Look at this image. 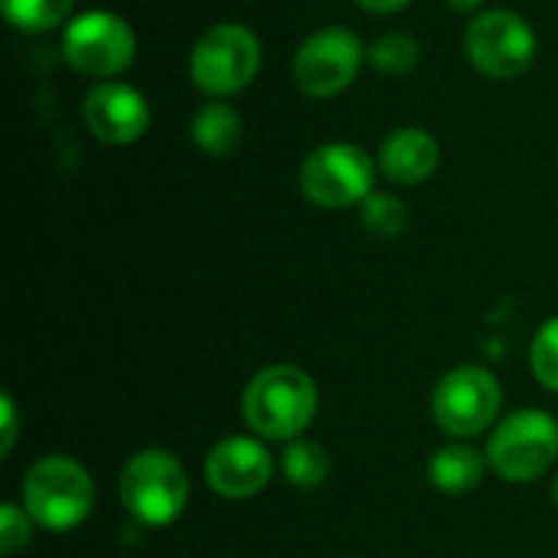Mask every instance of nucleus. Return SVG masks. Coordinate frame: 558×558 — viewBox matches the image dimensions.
I'll use <instances>...</instances> for the list:
<instances>
[{"label":"nucleus","instance_id":"f257e3e1","mask_svg":"<svg viewBox=\"0 0 558 558\" xmlns=\"http://www.w3.org/2000/svg\"><path fill=\"white\" fill-rule=\"evenodd\" d=\"M245 422L271 441L298 438L317 415V386L314 379L288 363L262 369L242 399Z\"/></svg>","mask_w":558,"mask_h":558},{"label":"nucleus","instance_id":"f03ea898","mask_svg":"<svg viewBox=\"0 0 558 558\" xmlns=\"http://www.w3.org/2000/svg\"><path fill=\"white\" fill-rule=\"evenodd\" d=\"M92 507H95V484L78 461L49 454L26 471L23 510L33 517L36 526L49 533L75 530L88 520Z\"/></svg>","mask_w":558,"mask_h":558},{"label":"nucleus","instance_id":"7ed1b4c3","mask_svg":"<svg viewBox=\"0 0 558 558\" xmlns=\"http://www.w3.org/2000/svg\"><path fill=\"white\" fill-rule=\"evenodd\" d=\"M262 69V43L242 23H216L209 26L193 52H190V75L199 92L213 98H229L255 82Z\"/></svg>","mask_w":558,"mask_h":558},{"label":"nucleus","instance_id":"20e7f679","mask_svg":"<svg viewBox=\"0 0 558 558\" xmlns=\"http://www.w3.org/2000/svg\"><path fill=\"white\" fill-rule=\"evenodd\" d=\"M190 500L183 464L167 451H141L121 471V504L144 526L173 523Z\"/></svg>","mask_w":558,"mask_h":558},{"label":"nucleus","instance_id":"39448f33","mask_svg":"<svg viewBox=\"0 0 558 558\" xmlns=\"http://www.w3.org/2000/svg\"><path fill=\"white\" fill-rule=\"evenodd\" d=\"M558 458V422L549 412L523 409L510 415L487 445L490 468L510 484L543 477Z\"/></svg>","mask_w":558,"mask_h":558},{"label":"nucleus","instance_id":"423d86ee","mask_svg":"<svg viewBox=\"0 0 558 558\" xmlns=\"http://www.w3.org/2000/svg\"><path fill=\"white\" fill-rule=\"evenodd\" d=\"M376 167L356 144H324L301 163V193L320 209H347L373 196Z\"/></svg>","mask_w":558,"mask_h":558},{"label":"nucleus","instance_id":"0eeeda50","mask_svg":"<svg viewBox=\"0 0 558 558\" xmlns=\"http://www.w3.org/2000/svg\"><path fill=\"white\" fill-rule=\"evenodd\" d=\"M137 52V36L134 29L108 10H88L75 16L65 26L62 36V56L65 62L88 78L108 82L111 75H121Z\"/></svg>","mask_w":558,"mask_h":558},{"label":"nucleus","instance_id":"6e6552de","mask_svg":"<svg viewBox=\"0 0 558 558\" xmlns=\"http://www.w3.org/2000/svg\"><path fill=\"white\" fill-rule=\"evenodd\" d=\"M464 52L481 75L510 82L533 65L536 33L513 10H487L468 26Z\"/></svg>","mask_w":558,"mask_h":558},{"label":"nucleus","instance_id":"1a4fd4ad","mask_svg":"<svg viewBox=\"0 0 558 558\" xmlns=\"http://www.w3.org/2000/svg\"><path fill=\"white\" fill-rule=\"evenodd\" d=\"M363 65V43L343 26L317 29L294 52V82L311 98H333L353 85Z\"/></svg>","mask_w":558,"mask_h":558},{"label":"nucleus","instance_id":"9d476101","mask_svg":"<svg viewBox=\"0 0 558 558\" xmlns=\"http://www.w3.org/2000/svg\"><path fill=\"white\" fill-rule=\"evenodd\" d=\"M500 383L481 369V366H458L451 369L432 399V412L435 422L454 435V438H471L481 435L484 428H490V422L500 412Z\"/></svg>","mask_w":558,"mask_h":558},{"label":"nucleus","instance_id":"9b49d317","mask_svg":"<svg viewBox=\"0 0 558 558\" xmlns=\"http://www.w3.org/2000/svg\"><path fill=\"white\" fill-rule=\"evenodd\" d=\"M82 118H85L88 131L98 141L111 144V147L134 144L150 128L147 98L137 88L124 85V82H101V85H95L85 95Z\"/></svg>","mask_w":558,"mask_h":558},{"label":"nucleus","instance_id":"f8f14e48","mask_svg":"<svg viewBox=\"0 0 558 558\" xmlns=\"http://www.w3.org/2000/svg\"><path fill=\"white\" fill-rule=\"evenodd\" d=\"M271 454L255 438H226L206 458V484L229 500H248L271 481Z\"/></svg>","mask_w":558,"mask_h":558},{"label":"nucleus","instance_id":"ddd939ff","mask_svg":"<svg viewBox=\"0 0 558 558\" xmlns=\"http://www.w3.org/2000/svg\"><path fill=\"white\" fill-rule=\"evenodd\" d=\"M441 150L438 141L422 131V128H399L383 141L379 150V167L389 180L402 183V186H415L425 183L435 170H438Z\"/></svg>","mask_w":558,"mask_h":558},{"label":"nucleus","instance_id":"4468645a","mask_svg":"<svg viewBox=\"0 0 558 558\" xmlns=\"http://www.w3.org/2000/svg\"><path fill=\"white\" fill-rule=\"evenodd\" d=\"M242 118L226 101H209L193 118V144L209 157H226L239 147Z\"/></svg>","mask_w":558,"mask_h":558},{"label":"nucleus","instance_id":"2eb2a0df","mask_svg":"<svg viewBox=\"0 0 558 558\" xmlns=\"http://www.w3.org/2000/svg\"><path fill=\"white\" fill-rule=\"evenodd\" d=\"M428 477L441 494H468L484 481V458L464 445L441 448L428 464Z\"/></svg>","mask_w":558,"mask_h":558},{"label":"nucleus","instance_id":"dca6fc26","mask_svg":"<svg viewBox=\"0 0 558 558\" xmlns=\"http://www.w3.org/2000/svg\"><path fill=\"white\" fill-rule=\"evenodd\" d=\"M281 471L294 487L314 490L330 477V454L317 441H291L281 454Z\"/></svg>","mask_w":558,"mask_h":558},{"label":"nucleus","instance_id":"f3484780","mask_svg":"<svg viewBox=\"0 0 558 558\" xmlns=\"http://www.w3.org/2000/svg\"><path fill=\"white\" fill-rule=\"evenodd\" d=\"M366 59L383 75H409L418 65L422 49L409 33H386L366 49Z\"/></svg>","mask_w":558,"mask_h":558},{"label":"nucleus","instance_id":"a211bd4d","mask_svg":"<svg viewBox=\"0 0 558 558\" xmlns=\"http://www.w3.org/2000/svg\"><path fill=\"white\" fill-rule=\"evenodd\" d=\"M0 7L3 16L26 33L52 29L72 13V0H0Z\"/></svg>","mask_w":558,"mask_h":558},{"label":"nucleus","instance_id":"6ab92c4d","mask_svg":"<svg viewBox=\"0 0 558 558\" xmlns=\"http://www.w3.org/2000/svg\"><path fill=\"white\" fill-rule=\"evenodd\" d=\"M409 222V209L399 196L392 193H373L366 203H363V226L379 235V239H396L402 235Z\"/></svg>","mask_w":558,"mask_h":558},{"label":"nucleus","instance_id":"aec40b11","mask_svg":"<svg viewBox=\"0 0 558 558\" xmlns=\"http://www.w3.org/2000/svg\"><path fill=\"white\" fill-rule=\"evenodd\" d=\"M530 363H533V373L536 379L558 392V317L546 320L533 340V350H530Z\"/></svg>","mask_w":558,"mask_h":558},{"label":"nucleus","instance_id":"412c9836","mask_svg":"<svg viewBox=\"0 0 558 558\" xmlns=\"http://www.w3.org/2000/svg\"><path fill=\"white\" fill-rule=\"evenodd\" d=\"M29 539H33V517L26 510H20L16 504H3V510H0V549L7 556H13L23 546H29Z\"/></svg>","mask_w":558,"mask_h":558},{"label":"nucleus","instance_id":"4be33fe9","mask_svg":"<svg viewBox=\"0 0 558 558\" xmlns=\"http://www.w3.org/2000/svg\"><path fill=\"white\" fill-rule=\"evenodd\" d=\"M0 412H3V438H0V451L3 458L13 451V441H16V409H13V399L10 396H0Z\"/></svg>","mask_w":558,"mask_h":558},{"label":"nucleus","instance_id":"5701e85b","mask_svg":"<svg viewBox=\"0 0 558 558\" xmlns=\"http://www.w3.org/2000/svg\"><path fill=\"white\" fill-rule=\"evenodd\" d=\"M356 3L369 13H396V10L409 7L412 0H356Z\"/></svg>","mask_w":558,"mask_h":558},{"label":"nucleus","instance_id":"b1692460","mask_svg":"<svg viewBox=\"0 0 558 558\" xmlns=\"http://www.w3.org/2000/svg\"><path fill=\"white\" fill-rule=\"evenodd\" d=\"M445 3H448V7H454L458 13H471V10H477L484 0H445Z\"/></svg>","mask_w":558,"mask_h":558},{"label":"nucleus","instance_id":"393cba45","mask_svg":"<svg viewBox=\"0 0 558 558\" xmlns=\"http://www.w3.org/2000/svg\"><path fill=\"white\" fill-rule=\"evenodd\" d=\"M556 507H558V481H556Z\"/></svg>","mask_w":558,"mask_h":558}]
</instances>
